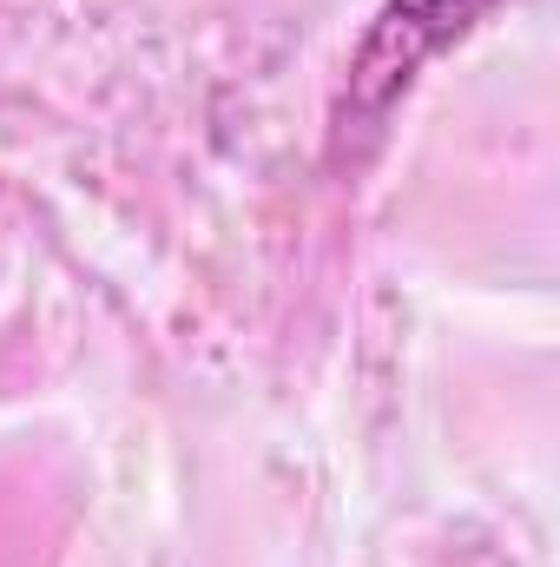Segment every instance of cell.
Returning a JSON list of instances; mask_svg holds the SVG:
<instances>
[{"label":"cell","mask_w":560,"mask_h":567,"mask_svg":"<svg viewBox=\"0 0 560 567\" xmlns=\"http://www.w3.org/2000/svg\"><path fill=\"white\" fill-rule=\"evenodd\" d=\"M495 0H390L350 66V113L356 120H376L409 80L428 53H442L455 33L475 27V13H488ZM343 113V120H350Z\"/></svg>","instance_id":"1"}]
</instances>
